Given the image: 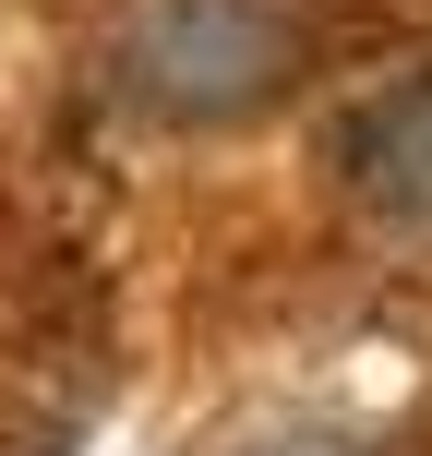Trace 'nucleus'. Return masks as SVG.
I'll return each instance as SVG.
<instances>
[{"label": "nucleus", "mask_w": 432, "mask_h": 456, "mask_svg": "<svg viewBox=\"0 0 432 456\" xmlns=\"http://www.w3.org/2000/svg\"><path fill=\"white\" fill-rule=\"evenodd\" d=\"M300 72V12L289 0H157L120 37V96L157 120H252Z\"/></svg>", "instance_id": "nucleus-1"}, {"label": "nucleus", "mask_w": 432, "mask_h": 456, "mask_svg": "<svg viewBox=\"0 0 432 456\" xmlns=\"http://www.w3.org/2000/svg\"><path fill=\"white\" fill-rule=\"evenodd\" d=\"M337 181L361 216L432 240V72H396V85H372L337 120Z\"/></svg>", "instance_id": "nucleus-2"}, {"label": "nucleus", "mask_w": 432, "mask_h": 456, "mask_svg": "<svg viewBox=\"0 0 432 456\" xmlns=\"http://www.w3.org/2000/svg\"><path fill=\"white\" fill-rule=\"evenodd\" d=\"M265 456H361V444H265Z\"/></svg>", "instance_id": "nucleus-3"}]
</instances>
